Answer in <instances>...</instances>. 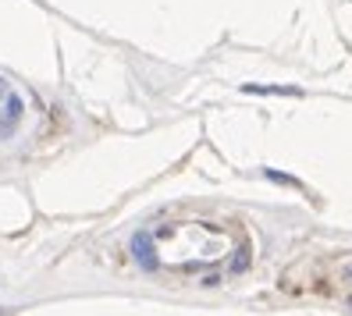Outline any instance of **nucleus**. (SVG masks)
Instances as JSON below:
<instances>
[{"instance_id": "7ed1b4c3", "label": "nucleus", "mask_w": 352, "mask_h": 316, "mask_svg": "<svg viewBox=\"0 0 352 316\" xmlns=\"http://www.w3.org/2000/svg\"><path fill=\"white\" fill-rule=\"evenodd\" d=\"M14 117H18V100H14L4 86H0V132H4Z\"/></svg>"}, {"instance_id": "f257e3e1", "label": "nucleus", "mask_w": 352, "mask_h": 316, "mask_svg": "<svg viewBox=\"0 0 352 316\" xmlns=\"http://www.w3.org/2000/svg\"><path fill=\"white\" fill-rule=\"evenodd\" d=\"M232 245H235L232 231L206 224V221H171V224H160L153 231L157 263L182 270V273L221 263L232 252Z\"/></svg>"}, {"instance_id": "f03ea898", "label": "nucleus", "mask_w": 352, "mask_h": 316, "mask_svg": "<svg viewBox=\"0 0 352 316\" xmlns=\"http://www.w3.org/2000/svg\"><path fill=\"white\" fill-rule=\"evenodd\" d=\"M132 256H135V263H139L142 270L160 267V263H157V249H153V235H150V231H139V235L132 238Z\"/></svg>"}]
</instances>
